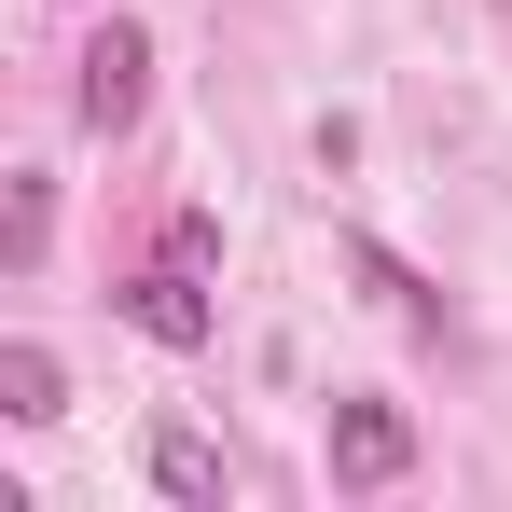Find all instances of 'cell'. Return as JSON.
Here are the masks:
<instances>
[{"label":"cell","mask_w":512,"mask_h":512,"mask_svg":"<svg viewBox=\"0 0 512 512\" xmlns=\"http://www.w3.org/2000/svg\"><path fill=\"white\" fill-rule=\"evenodd\" d=\"M42 250H56V180H42V167H14V194H0V263L28 277Z\"/></svg>","instance_id":"cell-6"},{"label":"cell","mask_w":512,"mask_h":512,"mask_svg":"<svg viewBox=\"0 0 512 512\" xmlns=\"http://www.w3.org/2000/svg\"><path fill=\"white\" fill-rule=\"evenodd\" d=\"M111 305H125V319H139L153 346H208V333H222V305H208V277H194V263H167V250H153V277H125Z\"/></svg>","instance_id":"cell-3"},{"label":"cell","mask_w":512,"mask_h":512,"mask_svg":"<svg viewBox=\"0 0 512 512\" xmlns=\"http://www.w3.org/2000/svg\"><path fill=\"white\" fill-rule=\"evenodd\" d=\"M0 416H14V429H56V416H70V374H56V346H28V333L0 346Z\"/></svg>","instance_id":"cell-5"},{"label":"cell","mask_w":512,"mask_h":512,"mask_svg":"<svg viewBox=\"0 0 512 512\" xmlns=\"http://www.w3.org/2000/svg\"><path fill=\"white\" fill-rule=\"evenodd\" d=\"M167 263H194V277H208V263H222V222H208V208H180V222H167Z\"/></svg>","instance_id":"cell-8"},{"label":"cell","mask_w":512,"mask_h":512,"mask_svg":"<svg viewBox=\"0 0 512 512\" xmlns=\"http://www.w3.org/2000/svg\"><path fill=\"white\" fill-rule=\"evenodd\" d=\"M139 97H153V28H125V14H111V28L84 42V84H70V111H84L97 139H125V125H139Z\"/></svg>","instance_id":"cell-1"},{"label":"cell","mask_w":512,"mask_h":512,"mask_svg":"<svg viewBox=\"0 0 512 512\" xmlns=\"http://www.w3.org/2000/svg\"><path fill=\"white\" fill-rule=\"evenodd\" d=\"M402 471H416V416L374 402V388L333 402V485H346V499H374V485H402Z\"/></svg>","instance_id":"cell-2"},{"label":"cell","mask_w":512,"mask_h":512,"mask_svg":"<svg viewBox=\"0 0 512 512\" xmlns=\"http://www.w3.org/2000/svg\"><path fill=\"white\" fill-rule=\"evenodd\" d=\"M139 457H153V485H167V499H194V512L236 499V471H222V443H208V429H153Z\"/></svg>","instance_id":"cell-4"},{"label":"cell","mask_w":512,"mask_h":512,"mask_svg":"<svg viewBox=\"0 0 512 512\" xmlns=\"http://www.w3.org/2000/svg\"><path fill=\"white\" fill-rule=\"evenodd\" d=\"M346 263H360V291H388L402 319H429V291H416V277H402V263H388V250H374V236H346Z\"/></svg>","instance_id":"cell-7"}]
</instances>
